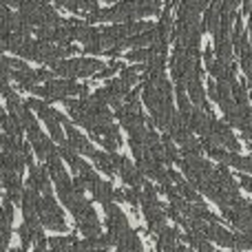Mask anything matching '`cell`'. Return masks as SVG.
Returning a JSON list of instances; mask_svg holds the SVG:
<instances>
[{
	"label": "cell",
	"mask_w": 252,
	"mask_h": 252,
	"mask_svg": "<svg viewBox=\"0 0 252 252\" xmlns=\"http://www.w3.org/2000/svg\"><path fill=\"white\" fill-rule=\"evenodd\" d=\"M159 0H120L109 9H95V11L87 13L84 20L89 25H93V22H130L155 16V13H159Z\"/></svg>",
	"instance_id": "cell-1"
},
{
	"label": "cell",
	"mask_w": 252,
	"mask_h": 252,
	"mask_svg": "<svg viewBox=\"0 0 252 252\" xmlns=\"http://www.w3.org/2000/svg\"><path fill=\"white\" fill-rule=\"evenodd\" d=\"M29 93H33L35 97H40V100H44L49 104V102H62L66 97H75V95L87 97L89 84H78V82H73V78H51L42 87L35 84Z\"/></svg>",
	"instance_id": "cell-2"
},
{
	"label": "cell",
	"mask_w": 252,
	"mask_h": 252,
	"mask_svg": "<svg viewBox=\"0 0 252 252\" xmlns=\"http://www.w3.org/2000/svg\"><path fill=\"white\" fill-rule=\"evenodd\" d=\"M139 204H142V213L146 219V230L157 235L166 226V208L157 197V188H153L151 184H144L142 192H139Z\"/></svg>",
	"instance_id": "cell-3"
},
{
	"label": "cell",
	"mask_w": 252,
	"mask_h": 252,
	"mask_svg": "<svg viewBox=\"0 0 252 252\" xmlns=\"http://www.w3.org/2000/svg\"><path fill=\"white\" fill-rule=\"evenodd\" d=\"M104 66L97 58H69V60L51 62V71L56 78H91Z\"/></svg>",
	"instance_id": "cell-4"
},
{
	"label": "cell",
	"mask_w": 252,
	"mask_h": 252,
	"mask_svg": "<svg viewBox=\"0 0 252 252\" xmlns=\"http://www.w3.org/2000/svg\"><path fill=\"white\" fill-rule=\"evenodd\" d=\"M27 106H29L31 111H35L38 113V118L44 122V126L49 128V133H51V139L56 144H60L64 137V133H62V124H64V115L60 113V111H56L53 106H49L44 100H40V97H29L27 100Z\"/></svg>",
	"instance_id": "cell-5"
},
{
	"label": "cell",
	"mask_w": 252,
	"mask_h": 252,
	"mask_svg": "<svg viewBox=\"0 0 252 252\" xmlns=\"http://www.w3.org/2000/svg\"><path fill=\"white\" fill-rule=\"evenodd\" d=\"M177 164H179V168L184 170L186 179L197 188V190H199L215 173V166L210 164L208 159H204L201 155H182Z\"/></svg>",
	"instance_id": "cell-6"
},
{
	"label": "cell",
	"mask_w": 252,
	"mask_h": 252,
	"mask_svg": "<svg viewBox=\"0 0 252 252\" xmlns=\"http://www.w3.org/2000/svg\"><path fill=\"white\" fill-rule=\"evenodd\" d=\"M38 215H40V223L44 230H53V232H66V221L62 215L60 204L56 201V197L51 192L40 195V204H38Z\"/></svg>",
	"instance_id": "cell-7"
},
{
	"label": "cell",
	"mask_w": 252,
	"mask_h": 252,
	"mask_svg": "<svg viewBox=\"0 0 252 252\" xmlns=\"http://www.w3.org/2000/svg\"><path fill=\"white\" fill-rule=\"evenodd\" d=\"M210 137H213V142L217 144V146L226 148V151H232V153H239L241 151L239 139L235 137V133H232V126L228 124V122H221V120L215 118L213 126H210Z\"/></svg>",
	"instance_id": "cell-8"
},
{
	"label": "cell",
	"mask_w": 252,
	"mask_h": 252,
	"mask_svg": "<svg viewBox=\"0 0 252 252\" xmlns=\"http://www.w3.org/2000/svg\"><path fill=\"white\" fill-rule=\"evenodd\" d=\"M213 122H215V113H213V109H210V104L208 106L192 104L190 118H188V126H190L192 133H197L199 137H208Z\"/></svg>",
	"instance_id": "cell-9"
},
{
	"label": "cell",
	"mask_w": 252,
	"mask_h": 252,
	"mask_svg": "<svg viewBox=\"0 0 252 252\" xmlns=\"http://www.w3.org/2000/svg\"><path fill=\"white\" fill-rule=\"evenodd\" d=\"M104 210H106V235L111 237V241H113V246H115V241H118L126 230H130V223H128V219H126V215L120 210V206L111 204L109 208H104Z\"/></svg>",
	"instance_id": "cell-10"
},
{
	"label": "cell",
	"mask_w": 252,
	"mask_h": 252,
	"mask_svg": "<svg viewBox=\"0 0 252 252\" xmlns=\"http://www.w3.org/2000/svg\"><path fill=\"white\" fill-rule=\"evenodd\" d=\"M118 177L122 179L126 186L139 188V190H142L144 184H146L144 182V173L137 168V164H133V161L124 155H120V161H118Z\"/></svg>",
	"instance_id": "cell-11"
},
{
	"label": "cell",
	"mask_w": 252,
	"mask_h": 252,
	"mask_svg": "<svg viewBox=\"0 0 252 252\" xmlns=\"http://www.w3.org/2000/svg\"><path fill=\"white\" fill-rule=\"evenodd\" d=\"M64 130H66V142H69V146L73 148V151H78L80 155H87V157H91L93 155V144H91V139L87 137L84 133H80L78 128H75L73 124L69 122V120H64Z\"/></svg>",
	"instance_id": "cell-12"
},
{
	"label": "cell",
	"mask_w": 252,
	"mask_h": 252,
	"mask_svg": "<svg viewBox=\"0 0 252 252\" xmlns=\"http://www.w3.org/2000/svg\"><path fill=\"white\" fill-rule=\"evenodd\" d=\"M199 232H204L206 239L215 241V244L221 246V248H230V250L235 248V232L226 230L221 223H204Z\"/></svg>",
	"instance_id": "cell-13"
},
{
	"label": "cell",
	"mask_w": 252,
	"mask_h": 252,
	"mask_svg": "<svg viewBox=\"0 0 252 252\" xmlns=\"http://www.w3.org/2000/svg\"><path fill=\"white\" fill-rule=\"evenodd\" d=\"M87 188L91 190L93 199H95L97 204H102V208H109L111 204H115V188L111 186V182H104V179L97 177L95 182H91Z\"/></svg>",
	"instance_id": "cell-14"
},
{
	"label": "cell",
	"mask_w": 252,
	"mask_h": 252,
	"mask_svg": "<svg viewBox=\"0 0 252 252\" xmlns=\"http://www.w3.org/2000/svg\"><path fill=\"white\" fill-rule=\"evenodd\" d=\"M128 91H130V89L124 87V84L120 82V78H118V80H109V84H106L104 89H100V93H102V97H104V102H106L109 106H113V109H118V106L126 100Z\"/></svg>",
	"instance_id": "cell-15"
},
{
	"label": "cell",
	"mask_w": 252,
	"mask_h": 252,
	"mask_svg": "<svg viewBox=\"0 0 252 252\" xmlns=\"http://www.w3.org/2000/svg\"><path fill=\"white\" fill-rule=\"evenodd\" d=\"M29 186L35 188L40 195L44 192H51V175H49L47 166L44 164H31L29 166Z\"/></svg>",
	"instance_id": "cell-16"
},
{
	"label": "cell",
	"mask_w": 252,
	"mask_h": 252,
	"mask_svg": "<svg viewBox=\"0 0 252 252\" xmlns=\"http://www.w3.org/2000/svg\"><path fill=\"white\" fill-rule=\"evenodd\" d=\"M93 164L106 175V177H115L118 175V161L120 155L118 153H109V151H93L91 155Z\"/></svg>",
	"instance_id": "cell-17"
},
{
	"label": "cell",
	"mask_w": 252,
	"mask_h": 252,
	"mask_svg": "<svg viewBox=\"0 0 252 252\" xmlns=\"http://www.w3.org/2000/svg\"><path fill=\"white\" fill-rule=\"evenodd\" d=\"M11 226H13V204L4 197L2 206H0V244L9 248V239H11Z\"/></svg>",
	"instance_id": "cell-18"
},
{
	"label": "cell",
	"mask_w": 252,
	"mask_h": 252,
	"mask_svg": "<svg viewBox=\"0 0 252 252\" xmlns=\"http://www.w3.org/2000/svg\"><path fill=\"white\" fill-rule=\"evenodd\" d=\"M49 2H53L58 9H69L71 13H75V16H87V13L95 11L97 7V0H49Z\"/></svg>",
	"instance_id": "cell-19"
},
{
	"label": "cell",
	"mask_w": 252,
	"mask_h": 252,
	"mask_svg": "<svg viewBox=\"0 0 252 252\" xmlns=\"http://www.w3.org/2000/svg\"><path fill=\"white\" fill-rule=\"evenodd\" d=\"M179 232L175 228L164 226L159 232H157V250L159 252H177L179 248Z\"/></svg>",
	"instance_id": "cell-20"
},
{
	"label": "cell",
	"mask_w": 252,
	"mask_h": 252,
	"mask_svg": "<svg viewBox=\"0 0 252 252\" xmlns=\"http://www.w3.org/2000/svg\"><path fill=\"white\" fill-rule=\"evenodd\" d=\"M115 252H144L142 248V239H139L137 230H126L118 241H115Z\"/></svg>",
	"instance_id": "cell-21"
},
{
	"label": "cell",
	"mask_w": 252,
	"mask_h": 252,
	"mask_svg": "<svg viewBox=\"0 0 252 252\" xmlns=\"http://www.w3.org/2000/svg\"><path fill=\"white\" fill-rule=\"evenodd\" d=\"M184 239H186V246H190V248L197 250V252H215L213 244L204 237V232L195 230V228H188L186 235H184Z\"/></svg>",
	"instance_id": "cell-22"
},
{
	"label": "cell",
	"mask_w": 252,
	"mask_h": 252,
	"mask_svg": "<svg viewBox=\"0 0 252 252\" xmlns=\"http://www.w3.org/2000/svg\"><path fill=\"white\" fill-rule=\"evenodd\" d=\"M179 148H177V144L173 142V139L168 137V133L161 137V161H164L166 166H170V164H177L179 161Z\"/></svg>",
	"instance_id": "cell-23"
},
{
	"label": "cell",
	"mask_w": 252,
	"mask_h": 252,
	"mask_svg": "<svg viewBox=\"0 0 252 252\" xmlns=\"http://www.w3.org/2000/svg\"><path fill=\"white\" fill-rule=\"evenodd\" d=\"M75 235L69 237H51L47 239V252H73Z\"/></svg>",
	"instance_id": "cell-24"
},
{
	"label": "cell",
	"mask_w": 252,
	"mask_h": 252,
	"mask_svg": "<svg viewBox=\"0 0 252 252\" xmlns=\"http://www.w3.org/2000/svg\"><path fill=\"white\" fill-rule=\"evenodd\" d=\"M142 71H144V64H139V66H122V71H120V82H122L124 87L133 89L135 84L139 82V78H142Z\"/></svg>",
	"instance_id": "cell-25"
},
{
	"label": "cell",
	"mask_w": 252,
	"mask_h": 252,
	"mask_svg": "<svg viewBox=\"0 0 252 252\" xmlns=\"http://www.w3.org/2000/svg\"><path fill=\"white\" fill-rule=\"evenodd\" d=\"M75 226H78V230L82 232L84 237H97V235H102V223H100V219H97V217L84 219V221L75 223Z\"/></svg>",
	"instance_id": "cell-26"
},
{
	"label": "cell",
	"mask_w": 252,
	"mask_h": 252,
	"mask_svg": "<svg viewBox=\"0 0 252 252\" xmlns=\"http://www.w3.org/2000/svg\"><path fill=\"white\" fill-rule=\"evenodd\" d=\"M153 51L151 47H139V49H130L128 53H126V62H137V64H146L148 60H151Z\"/></svg>",
	"instance_id": "cell-27"
},
{
	"label": "cell",
	"mask_w": 252,
	"mask_h": 252,
	"mask_svg": "<svg viewBox=\"0 0 252 252\" xmlns=\"http://www.w3.org/2000/svg\"><path fill=\"white\" fill-rule=\"evenodd\" d=\"M239 188H244V190L252 192V177H250V175H246V173L239 175Z\"/></svg>",
	"instance_id": "cell-28"
},
{
	"label": "cell",
	"mask_w": 252,
	"mask_h": 252,
	"mask_svg": "<svg viewBox=\"0 0 252 252\" xmlns=\"http://www.w3.org/2000/svg\"><path fill=\"white\" fill-rule=\"evenodd\" d=\"M33 252H47V237H38L35 239V248H33Z\"/></svg>",
	"instance_id": "cell-29"
},
{
	"label": "cell",
	"mask_w": 252,
	"mask_h": 252,
	"mask_svg": "<svg viewBox=\"0 0 252 252\" xmlns=\"http://www.w3.org/2000/svg\"><path fill=\"white\" fill-rule=\"evenodd\" d=\"M2 2H4V4H9V7H16V9H18V7H20L22 0H2Z\"/></svg>",
	"instance_id": "cell-30"
},
{
	"label": "cell",
	"mask_w": 252,
	"mask_h": 252,
	"mask_svg": "<svg viewBox=\"0 0 252 252\" xmlns=\"http://www.w3.org/2000/svg\"><path fill=\"white\" fill-rule=\"evenodd\" d=\"M104 2H109V4H115V2H120V0H104Z\"/></svg>",
	"instance_id": "cell-31"
},
{
	"label": "cell",
	"mask_w": 252,
	"mask_h": 252,
	"mask_svg": "<svg viewBox=\"0 0 252 252\" xmlns=\"http://www.w3.org/2000/svg\"><path fill=\"white\" fill-rule=\"evenodd\" d=\"M248 97H250V100H252V91H250V95H248Z\"/></svg>",
	"instance_id": "cell-32"
}]
</instances>
